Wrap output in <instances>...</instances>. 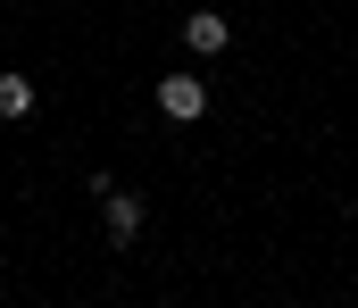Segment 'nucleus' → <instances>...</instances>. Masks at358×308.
<instances>
[{
	"mask_svg": "<svg viewBox=\"0 0 358 308\" xmlns=\"http://www.w3.org/2000/svg\"><path fill=\"white\" fill-rule=\"evenodd\" d=\"M142 225H150L142 192H108V200H100V233H108L117 250H134V242H142Z\"/></svg>",
	"mask_w": 358,
	"mask_h": 308,
	"instance_id": "obj_1",
	"label": "nucleus"
},
{
	"mask_svg": "<svg viewBox=\"0 0 358 308\" xmlns=\"http://www.w3.org/2000/svg\"><path fill=\"white\" fill-rule=\"evenodd\" d=\"M159 108H167L176 125H192V117H208V84H200L192 67H176V75H159Z\"/></svg>",
	"mask_w": 358,
	"mask_h": 308,
	"instance_id": "obj_2",
	"label": "nucleus"
},
{
	"mask_svg": "<svg viewBox=\"0 0 358 308\" xmlns=\"http://www.w3.org/2000/svg\"><path fill=\"white\" fill-rule=\"evenodd\" d=\"M225 42H234L225 8H192V17H183V50H192V59H225Z\"/></svg>",
	"mask_w": 358,
	"mask_h": 308,
	"instance_id": "obj_3",
	"label": "nucleus"
},
{
	"mask_svg": "<svg viewBox=\"0 0 358 308\" xmlns=\"http://www.w3.org/2000/svg\"><path fill=\"white\" fill-rule=\"evenodd\" d=\"M34 108H42V92H34V75H17V67H8V75H0V117L17 125V117H34Z\"/></svg>",
	"mask_w": 358,
	"mask_h": 308,
	"instance_id": "obj_4",
	"label": "nucleus"
}]
</instances>
